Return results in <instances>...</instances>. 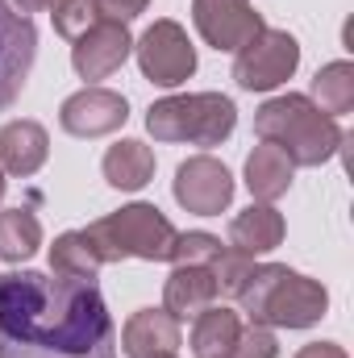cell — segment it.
<instances>
[{
	"label": "cell",
	"mask_w": 354,
	"mask_h": 358,
	"mask_svg": "<svg viewBox=\"0 0 354 358\" xmlns=\"http://www.w3.org/2000/svg\"><path fill=\"white\" fill-rule=\"evenodd\" d=\"M283 234H288V225H283V213L275 204H250L229 221V246L250 255V259L275 250L283 242Z\"/></svg>",
	"instance_id": "15"
},
{
	"label": "cell",
	"mask_w": 354,
	"mask_h": 358,
	"mask_svg": "<svg viewBox=\"0 0 354 358\" xmlns=\"http://www.w3.org/2000/svg\"><path fill=\"white\" fill-rule=\"evenodd\" d=\"M221 250H225L221 238H213V234H204V229H192V234H176L171 263H176V267H208Z\"/></svg>",
	"instance_id": "25"
},
{
	"label": "cell",
	"mask_w": 354,
	"mask_h": 358,
	"mask_svg": "<svg viewBox=\"0 0 354 358\" xmlns=\"http://www.w3.org/2000/svg\"><path fill=\"white\" fill-rule=\"evenodd\" d=\"M213 300H217V283H213V271L208 267H176L167 275L163 308H167L176 321H187V317L204 313Z\"/></svg>",
	"instance_id": "17"
},
{
	"label": "cell",
	"mask_w": 354,
	"mask_h": 358,
	"mask_svg": "<svg viewBox=\"0 0 354 358\" xmlns=\"http://www.w3.org/2000/svg\"><path fill=\"white\" fill-rule=\"evenodd\" d=\"M55 34H63L67 42H76L80 34H88L92 25L100 21V0H55Z\"/></svg>",
	"instance_id": "23"
},
{
	"label": "cell",
	"mask_w": 354,
	"mask_h": 358,
	"mask_svg": "<svg viewBox=\"0 0 354 358\" xmlns=\"http://www.w3.org/2000/svg\"><path fill=\"white\" fill-rule=\"evenodd\" d=\"M300 67V42L288 29L263 25L246 46L234 50V84L242 92H271L288 84Z\"/></svg>",
	"instance_id": "6"
},
{
	"label": "cell",
	"mask_w": 354,
	"mask_h": 358,
	"mask_svg": "<svg viewBox=\"0 0 354 358\" xmlns=\"http://www.w3.org/2000/svg\"><path fill=\"white\" fill-rule=\"evenodd\" d=\"M229 358H279V342H275V334L267 325H250V329L238 334Z\"/></svg>",
	"instance_id": "26"
},
{
	"label": "cell",
	"mask_w": 354,
	"mask_h": 358,
	"mask_svg": "<svg viewBox=\"0 0 354 358\" xmlns=\"http://www.w3.org/2000/svg\"><path fill=\"white\" fill-rule=\"evenodd\" d=\"M50 155V134L38 121H8L0 129V171L8 176H38Z\"/></svg>",
	"instance_id": "14"
},
{
	"label": "cell",
	"mask_w": 354,
	"mask_h": 358,
	"mask_svg": "<svg viewBox=\"0 0 354 358\" xmlns=\"http://www.w3.org/2000/svg\"><path fill=\"white\" fill-rule=\"evenodd\" d=\"M171 192H176L179 208L183 213H196V217H221L229 204H234V176L221 159L213 155H192L176 167L171 179Z\"/></svg>",
	"instance_id": "8"
},
{
	"label": "cell",
	"mask_w": 354,
	"mask_h": 358,
	"mask_svg": "<svg viewBox=\"0 0 354 358\" xmlns=\"http://www.w3.org/2000/svg\"><path fill=\"white\" fill-rule=\"evenodd\" d=\"M13 4H17V13H25V17H29V13H46L55 0H13Z\"/></svg>",
	"instance_id": "29"
},
{
	"label": "cell",
	"mask_w": 354,
	"mask_h": 358,
	"mask_svg": "<svg viewBox=\"0 0 354 358\" xmlns=\"http://www.w3.org/2000/svg\"><path fill=\"white\" fill-rule=\"evenodd\" d=\"M296 358H351L338 342H309V346H300Z\"/></svg>",
	"instance_id": "28"
},
{
	"label": "cell",
	"mask_w": 354,
	"mask_h": 358,
	"mask_svg": "<svg viewBox=\"0 0 354 358\" xmlns=\"http://www.w3.org/2000/svg\"><path fill=\"white\" fill-rule=\"evenodd\" d=\"M183 342V329L167 308H138L125 329H121V350L125 358H163L176 355Z\"/></svg>",
	"instance_id": "13"
},
{
	"label": "cell",
	"mask_w": 354,
	"mask_h": 358,
	"mask_svg": "<svg viewBox=\"0 0 354 358\" xmlns=\"http://www.w3.org/2000/svg\"><path fill=\"white\" fill-rule=\"evenodd\" d=\"M255 134H259L263 142H271V146H279L292 167H321V163H330V159L342 150V142H346L338 117L321 113V108H317L309 96H300V92L271 96L263 108L255 113Z\"/></svg>",
	"instance_id": "2"
},
{
	"label": "cell",
	"mask_w": 354,
	"mask_h": 358,
	"mask_svg": "<svg viewBox=\"0 0 354 358\" xmlns=\"http://www.w3.org/2000/svg\"><path fill=\"white\" fill-rule=\"evenodd\" d=\"M0 358H117L100 283L55 271L0 275Z\"/></svg>",
	"instance_id": "1"
},
{
	"label": "cell",
	"mask_w": 354,
	"mask_h": 358,
	"mask_svg": "<svg viewBox=\"0 0 354 358\" xmlns=\"http://www.w3.org/2000/svg\"><path fill=\"white\" fill-rule=\"evenodd\" d=\"M242 313L250 317V325L267 329H309L330 313V292L300 275V271L283 267V263H263L250 271V279L238 292Z\"/></svg>",
	"instance_id": "3"
},
{
	"label": "cell",
	"mask_w": 354,
	"mask_h": 358,
	"mask_svg": "<svg viewBox=\"0 0 354 358\" xmlns=\"http://www.w3.org/2000/svg\"><path fill=\"white\" fill-rule=\"evenodd\" d=\"M129 55H134L129 25L100 17L88 34L76 38V46H71V67H76L80 80H108L113 71H121V63H125Z\"/></svg>",
	"instance_id": "12"
},
{
	"label": "cell",
	"mask_w": 354,
	"mask_h": 358,
	"mask_svg": "<svg viewBox=\"0 0 354 358\" xmlns=\"http://www.w3.org/2000/svg\"><path fill=\"white\" fill-rule=\"evenodd\" d=\"M163 358H179V355H163Z\"/></svg>",
	"instance_id": "31"
},
{
	"label": "cell",
	"mask_w": 354,
	"mask_h": 358,
	"mask_svg": "<svg viewBox=\"0 0 354 358\" xmlns=\"http://www.w3.org/2000/svg\"><path fill=\"white\" fill-rule=\"evenodd\" d=\"M125 121H129V100L113 88H80L59 108V125L71 138H104Z\"/></svg>",
	"instance_id": "11"
},
{
	"label": "cell",
	"mask_w": 354,
	"mask_h": 358,
	"mask_svg": "<svg viewBox=\"0 0 354 358\" xmlns=\"http://www.w3.org/2000/svg\"><path fill=\"white\" fill-rule=\"evenodd\" d=\"M292 176H296V167L288 163V155L279 150V146H255L250 155H246V187H250V196L259 200V204H275L279 196H288V187H292Z\"/></svg>",
	"instance_id": "18"
},
{
	"label": "cell",
	"mask_w": 354,
	"mask_h": 358,
	"mask_svg": "<svg viewBox=\"0 0 354 358\" xmlns=\"http://www.w3.org/2000/svg\"><path fill=\"white\" fill-rule=\"evenodd\" d=\"M134 50H138L142 76H146L155 88H179V84H187V80L196 76V46H192L187 29H183L179 21H171V17L155 21V25L134 42Z\"/></svg>",
	"instance_id": "7"
},
{
	"label": "cell",
	"mask_w": 354,
	"mask_h": 358,
	"mask_svg": "<svg viewBox=\"0 0 354 358\" xmlns=\"http://www.w3.org/2000/svg\"><path fill=\"white\" fill-rule=\"evenodd\" d=\"M238 334H242V317L229 313V308L208 304L204 313H196V325H192V355L196 358H229Z\"/></svg>",
	"instance_id": "19"
},
{
	"label": "cell",
	"mask_w": 354,
	"mask_h": 358,
	"mask_svg": "<svg viewBox=\"0 0 354 358\" xmlns=\"http://www.w3.org/2000/svg\"><path fill=\"white\" fill-rule=\"evenodd\" d=\"M100 171H104V183L117 192H142L155 179V150L138 138H121L117 146H108Z\"/></svg>",
	"instance_id": "16"
},
{
	"label": "cell",
	"mask_w": 354,
	"mask_h": 358,
	"mask_svg": "<svg viewBox=\"0 0 354 358\" xmlns=\"http://www.w3.org/2000/svg\"><path fill=\"white\" fill-rule=\"evenodd\" d=\"M100 255V263H121V259H142V263H171L176 250V225L167 221L163 208L155 204H125L84 229Z\"/></svg>",
	"instance_id": "4"
},
{
	"label": "cell",
	"mask_w": 354,
	"mask_h": 358,
	"mask_svg": "<svg viewBox=\"0 0 354 358\" xmlns=\"http://www.w3.org/2000/svg\"><path fill=\"white\" fill-rule=\"evenodd\" d=\"M42 246V221L29 208H4L0 213V259L4 263H25Z\"/></svg>",
	"instance_id": "20"
},
{
	"label": "cell",
	"mask_w": 354,
	"mask_h": 358,
	"mask_svg": "<svg viewBox=\"0 0 354 358\" xmlns=\"http://www.w3.org/2000/svg\"><path fill=\"white\" fill-rule=\"evenodd\" d=\"M38 59V29L25 13L0 0V113L17 104Z\"/></svg>",
	"instance_id": "9"
},
{
	"label": "cell",
	"mask_w": 354,
	"mask_h": 358,
	"mask_svg": "<svg viewBox=\"0 0 354 358\" xmlns=\"http://www.w3.org/2000/svg\"><path fill=\"white\" fill-rule=\"evenodd\" d=\"M0 200H4V171H0Z\"/></svg>",
	"instance_id": "30"
},
{
	"label": "cell",
	"mask_w": 354,
	"mask_h": 358,
	"mask_svg": "<svg viewBox=\"0 0 354 358\" xmlns=\"http://www.w3.org/2000/svg\"><path fill=\"white\" fill-rule=\"evenodd\" d=\"M146 4H150V0H100V17L129 25L134 17H142V13H146Z\"/></svg>",
	"instance_id": "27"
},
{
	"label": "cell",
	"mask_w": 354,
	"mask_h": 358,
	"mask_svg": "<svg viewBox=\"0 0 354 358\" xmlns=\"http://www.w3.org/2000/svg\"><path fill=\"white\" fill-rule=\"evenodd\" d=\"M192 21L213 50H238L263 29V13L255 8V0H192Z\"/></svg>",
	"instance_id": "10"
},
{
	"label": "cell",
	"mask_w": 354,
	"mask_h": 358,
	"mask_svg": "<svg viewBox=\"0 0 354 358\" xmlns=\"http://www.w3.org/2000/svg\"><path fill=\"white\" fill-rule=\"evenodd\" d=\"M213 283H217V296H234L238 300V292H242V283L250 279V271H255V259L250 255H242V250H221L213 263Z\"/></svg>",
	"instance_id": "24"
},
{
	"label": "cell",
	"mask_w": 354,
	"mask_h": 358,
	"mask_svg": "<svg viewBox=\"0 0 354 358\" xmlns=\"http://www.w3.org/2000/svg\"><path fill=\"white\" fill-rule=\"evenodd\" d=\"M321 113L330 117H346L354 108V63L338 59V63H325L317 76H313V96H309Z\"/></svg>",
	"instance_id": "21"
},
{
	"label": "cell",
	"mask_w": 354,
	"mask_h": 358,
	"mask_svg": "<svg viewBox=\"0 0 354 358\" xmlns=\"http://www.w3.org/2000/svg\"><path fill=\"white\" fill-rule=\"evenodd\" d=\"M100 267H104V263H100V255H96V246H92V238L84 229H67V234L55 238V246H50V271H55V275L96 279Z\"/></svg>",
	"instance_id": "22"
},
{
	"label": "cell",
	"mask_w": 354,
	"mask_h": 358,
	"mask_svg": "<svg viewBox=\"0 0 354 358\" xmlns=\"http://www.w3.org/2000/svg\"><path fill=\"white\" fill-rule=\"evenodd\" d=\"M238 125V108L221 92L163 96L146 108V134L155 142H187V146H221Z\"/></svg>",
	"instance_id": "5"
}]
</instances>
